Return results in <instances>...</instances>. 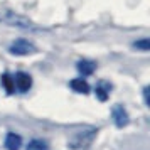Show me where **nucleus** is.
Listing matches in <instances>:
<instances>
[{"label":"nucleus","instance_id":"obj_1","mask_svg":"<svg viewBox=\"0 0 150 150\" xmlns=\"http://www.w3.org/2000/svg\"><path fill=\"white\" fill-rule=\"evenodd\" d=\"M96 137V130L91 128V130H86V132H83V133H76L71 140H69V147L73 150H84L88 149L89 145H91V142L95 140Z\"/></svg>","mask_w":150,"mask_h":150},{"label":"nucleus","instance_id":"obj_2","mask_svg":"<svg viewBox=\"0 0 150 150\" xmlns=\"http://www.w3.org/2000/svg\"><path fill=\"white\" fill-rule=\"evenodd\" d=\"M8 51H10L12 54H15V56H29V54L37 52V49H35L34 44L25 41V39H17V41H14L12 44H10Z\"/></svg>","mask_w":150,"mask_h":150},{"label":"nucleus","instance_id":"obj_3","mask_svg":"<svg viewBox=\"0 0 150 150\" xmlns=\"http://www.w3.org/2000/svg\"><path fill=\"white\" fill-rule=\"evenodd\" d=\"M111 116H113V122L118 128H123V127H127L130 122L128 118V113H127V110L123 108L122 105H115L113 108H111Z\"/></svg>","mask_w":150,"mask_h":150},{"label":"nucleus","instance_id":"obj_4","mask_svg":"<svg viewBox=\"0 0 150 150\" xmlns=\"http://www.w3.org/2000/svg\"><path fill=\"white\" fill-rule=\"evenodd\" d=\"M14 78V86L15 89H19L21 93H25V91H29L30 89V86H32V78L27 74V73H17L15 76H12Z\"/></svg>","mask_w":150,"mask_h":150},{"label":"nucleus","instance_id":"obj_5","mask_svg":"<svg viewBox=\"0 0 150 150\" xmlns=\"http://www.w3.org/2000/svg\"><path fill=\"white\" fill-rule=\"evenodd\" d=\"M4 19H5L8 24H12V25H17V27H24V29H32V27H34V24H32L30 21L24 19V17H21V15L12 14V12H5Z\"/></svg>","mask_w":150,"mask_h":150},{"label":"nucleus","instance_id":"obj_6","mask_svg":"<svg viewBox=\"0 0 150 150\" xmlns=\"http://www.w3.org/2000/svg\"><path fill=\"white\" fill-rule=\"evenodd\" d=\"M110 91H111V84L108 81H98V84H96V88H95V93L100 101H106L108 100Z\"/></svg>","mask_w":150,"mask_h":150},{"label":"nucleus","instance_id":"obj_7","mask_svg":"<svg viewBox=\"0 0 150 150\" xmlns=\"http://www.w3.org/2000/svg\"><path fill=\"white\" fill-rule=\"evenodd\" d=\"M22 145V138L17 133H8L5 138V149L7 150H19Z\"/></svg>","mask_w":150,"mask_h":150},{"label":"nucleus","instance_id":"obj_8","mask_svg":"<svg viewBox=\"0 0 150 150\" xmlns=\"http://www.w3.org/2000/svg\"><path fill=\"white\" fill-rule=\"evenodd\" d=\"M95 68H96V62L88 61V59H83V61L78 62V71H79L83 76L93 74V73H95Z\"/></svg>","mask_w":150,"mask_h":150},{"label":"nucleus","instance_id":"obj_9","mask_svg":"<svg viewBox=\"0 0 150 150\" xmlns=\"http://www.w3.org/2000/svg\"><path fill=\"white\" fill-rule=\"evenodd\" d=\"M69 86H71L73 91H76V93H83V95H86V93L89 91V84L84 81V79H81V78L73 79V81L69 83Z\"/></svg>","mask_w":150,"mask_h":150},{"label":"nucleus","instance_id":"obj_10","mask_svg":"<svg viewBox=\"0 0 150 150\" xmlns=\"http://www.w3.org/2000/svg\"><path fill=\"white\" fill-rule=\"evenodd\" d=\"M2 84H4V88H5V91H7L8 95H12L15 91V86H14V78L8 74V73H5V74L2 76Z\"/></svg>","mask_w":150,"mask_h":150},{"label":"nucleus","instance_id":"obj_11","mask_svg":"<svg viewBox=\"0 0 150 150\" xmlns=\"http://www.w3.org/2000/svg\"><path fill=\"white\" fill-rule=\"evenodd\" d=\"M27 150H47V145L42 140H32V142L29 143Z\"/></svg>","mask_w":150,"mask_h":150},{"label":"nucleus","instance_id":"obj_12","mask_svg":"<svg viewBox=\"0 0 150 150\" xmlns=\"http://www.w3.org/2000/svg\"><path fill=\"white\" fill-rule=\"evenodd\" d=\"M133 47L142 49V51H149V49H150V41L147 39V37H145V39H142V41L133 42Z\"/></svg>","mask_w":150,"mask_h":150},{"label":"nucleus","instance_id":"obj_13","mask_svg":"<svg viewBox=\"0 0 150 150\" xmlns=\"http://www.w3.org/2000/svg\"><path fill=\"white\" fill-rule=\"evenodd\" d=\"M149 93H150V88H149V86H145V88H143V98H145V105H150Z\"/></svg>","mask_w":150,"mask_h":150}]
</instances>
